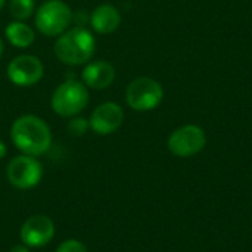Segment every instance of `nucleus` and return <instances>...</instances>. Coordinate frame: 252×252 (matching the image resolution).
I'll return each instance as SVG.
<instances>
[{
  "label": "nucleus",
  "mask_w": 252,
  "mask_h": 252,
  "mask_svg": "<svg viewBox=\"0 0 252 252\" xmlns=\"http://www.w3.org/2000/svg\"><path fill=\"white\" fill-rule=\"evenodd\" d=\"M10 139L15 148L25 155L41 157L52 146V131L44 120L37 115H21L10 127Z\"/></svg>",
  "instance_id": "f257e3e1"
},
{
  "label": "nucleus",
  "mask_w": 252,
  "mask_h": 252,
  "mask_svg": "<svg viewBox=\"0 0 252 252\" xmlns=\"http://www.w3.org/2000/svg\"><path fill=\"white\" fill-rule=\"evenodd\" d=\"M53 50L62 63L80 66L92 61L96 50V40L86 27L75 25L58 35Z\"/></svg>",
  "instance_id": "f03ea898"
},
{
  "label": "nucleus",
  "mask_w": 252,
  "mask_h": 252,
  "mask_svg": "<svg viewBox=\"0 0 252 252\" xmlns=\"http://www.w3.org/2000/svg\"><path fill=\"white\" fill-rule=\"evenodd\" d=\"M89 90L84 83L77 80H66L52 93L50 106L56 115L72 118L77 117L89 105Z\"/></svg>",
  "instance_id": "7ed1b4c3"
},
{
  "label": "nucleus",
  "mask_w": 252,
  "mask_h": 252,
  "mask_svg": "<svg viewBox=\"0 0 252 252\" xmlns=\"http://www.w3.org/2000/svg\"><path fill=\"white\" fill-rule=\"evenodd\" d=\"M72 22V10L62 0H46L35 12V27L47 37H58Z\"/></svg>",
  "instance_id": "20e7f679"
},
{
  "label": "nucleus",
  "mask_w": 252,
  "mask_h": 252,
  "mask_svg": "<svg viewBox=\"0 0 252 252\" xmlns=\"http://www.w3.org/2000/svg\"><path fill=\"white\" fill-rule=\"evenodd\" d=\"M164 97L162 86L151 77L134 78L126 89L127 105L139 112L155 109Z\"/></svg>",
  "instance_id": "39448f33"
},
{
  "label": "nucleus",
  "mask_w": 252,
  "mask_h": 252,
  "mask_svg": "<svg viewBox=\"0 0 252 252\" xmlns=\"http://www.w3.org/2000/svg\"><path fill=\"white\" fill-rule=\"evenodd\" d=\"M6 179L19 190L32 189L40 185L43 179V165L35 157L21 154L9 161L6 167Z\"/></svg>",
  "instance_id": "423d86ee"
},
{
  "label": "nucleus",
  "mask_w": 252,
  "mask_h": 252,
  "mask_svg": "<svg viewBox=\"0 0 252 252\" xmlns=\"http://www.w3.org/2000/svg\"><path fill=\"white\" fill-rule=\"evenodd\" d=\"M207 143L204 130L198 126L189 124L179 127L168 137V149L180 158H188L199 154Z\"/></svg>",
  "instance_id": "0eeeda50"
},
{
  "label": "nucleus",
  "mask_w": 252,
  "mask_h": 252,
  "mask_svg": "<svg viewBox=\"0 0 252 252\" xmlns=\"http://www.w3.org/2000/svg\"><path fill=\"white\" fill-rule=\"evenodd\" d=\"M7 78L18 87H30L37 84L44 74L43 62L32 55H19L12 59L6 69Z\"/></svg>",
  "instance_id": "6e6552de"
},
{
  "label": "nucleus",
  "mask_w": 252,
  "mask_h": 252,
  "mask_svg": "<svg viewBox=\"0 0 252 252\" xmlns=\"http://www.w3.org/2000/svg\"><path fill=\"white\" fill-rule=\"evenodd\" d=\"M55 238V223L44 214L28 217L19 230L21 242L28 248H43Z\"/></svg>",
  "instance_id": "1a4fd4ad"
},
{
  "label": "nucleus",
  "mask_w": 252,
  "mask_h": 252,
  "mask_svg": "<svg viewBox=\"0 0 252 252\" xmlns=\"http://www.w3.org/2000/svg\"><path fill=\"white\" fill-rule=\"evenodd\" d=\"M124 123V111L115 102L100 103L90 115V130L99 136H108L115 133Z\"/></svg>",
  "instance_id": "9d476101"
},
{
  "label": "nucleus",
  "mask_w": 252,
  "mask_h": 252,
  "mask_svg": "<svg viewBox=\"0 0 252 252\" xmlns=\"http://www.w3.org/2000/svg\"><path fill=\"white\" fill-rule=\"evenodd\" d=\"M81 78L86 87L93 90L108 89L115 80V68L106 61H90L86 63Z\"/></svg>",
  "instance_id": "9b49d317"
},
{
  "label": "nucleus",
  "mask_w": 252,
  "mask_h": 252,
  "mask_svg": "<svg viewBox=\"0 0 252 252\" xmlns=\"http://www.w3.org/2000/svg\"><path fill=\"white\" fill-rule=\"evenodd\" d=\"M89 24L99 34H111L120 27L121 13L114 4L103 3L94 7V10L90 13Z\"/></svg>",
  "instance_id": "f8f14e48"
},
{
  "label": "nucleus",
  "mask_w": 252,
  "mask_h": 252,
  "mask_svg": "<svg viewBox=\"0 0 252 252\" xmlns=\"http://www.w3.org/2000/svg\"><path fill=\"white\" fill-rule=\"evenodd\" d=\"M4 35H6L7 41L18 49H27L35 40L34 30L30 25L24 24V21L10 22L4 30Z\"/></svg>",
  "instance_id": "ddd939ff"
},
{
  "label": "nucleus",
  "mask_w": 252,
  "mask_h": 252,
  "mask_svg": "<svg viewBox=\"0 0 252 252\" xmlns=\"http://www.w3.org/2000/svg\"><path fill=\"white\" fill-rule=\"evenodd\" d=\"M34 0H10L9 10L15 21H25L34 13Z\"/></svg>",
  "instance_id": "4468645a"
},
{
  "label": "nucleus",
  "mask_w": 252,
  "mask_h": 252,
  "mask_svg": "<svg viewBox=\"0 0 252 252\" xmlns=\"http://www.w3.org/2000/svg\"><path fill=\"white\" fill-rule=\"evenodd\" d=\"M66 130L71 136L74 137H81L84 136L89 130H90V124H89V120L83 118V117H72L69 118L68 121V126H66Z\"/></svg>",
  "instance_id": "2eb2a0df"
},
{
  "label": "nucleus",
  "mask_w": 252,
  "mask_h": 252,
  "mask_svg": "<svg viewBox=\"0 0 252 252\" xmlns=\"http://www.w3.org/2000/svg\"><path fill=\"white\" fill-rule=\"evenodd\" d=\"M56 252H89L87 247L80 242L78 239H65L63 242L59 244L56 248Z\"/></svg>",
  "instance_id": "dca6fc26"
},
{
  "label": "nucleus",
  "mask_w": 252,
  "mask_h": 252,
  "mask_svg": "<svg viewBox=\"0 0 252 252\" xmlns=\"http://www.w3.org/2000/svg\"><path fill=\"white\" fill-rule=\"evenodd\" d=\"M9 252H30V248L28 247H25L24 244L22 245H15V247H12Z\"/></svg>",
  "instance_id": "f3484780"
},
{
  "label": "nucleus",
  "mask_w": 252,
  "mask_h": 252,
  "mask_svg": "<svg viewBox=\"0 0 252 252\" xmlns=\"http://www.w3.org/2000/svg\"><path fill=\"white\" fill-rule=\"evenodd\" d=\"M6 154H7V148H6L4 142H3V140H0V159H1V158H4V157H6Z\"/></svg>",
  "instance_id": "a211bd4d"
},
{
  "label": "nucleus",
  "mask_w": 252,
  "mask_h": 252,
  "mask_svg": "<svg viewBox=\"0 0 252 252\" xmlns=\"http://www.w3.org/2000/svg\"><path fill=\"white\" fill-rule=\"evenodd\" d=\"M3 40H1V37H0V59H1V55H3Z\"/></svg>",
  "instance_id": "6ab92c4d"
},
{
  "label": "nucleus",
  "mask_w": 252,
  "mask_h": 252,
  "mask_svg": "<svg viewBox=\"0 0 252 252\" xmlns=\"http://www.w3.org/2000/svg\"><path fill=\"white\" fill-rule=\"evenodd\" d=\"M4 1H6V0H0V9H1L3 6H4Z\"/></svg>",
  "instance_id": "aec40b11"
}]
</instances>
